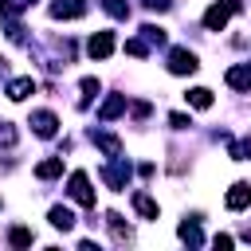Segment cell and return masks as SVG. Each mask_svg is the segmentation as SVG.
I'll return each mask as SVG.
<instances>
[{"label": "cell", "mask_w": 251, "mask_h": 251, "mask_svg": "<svg viewBox=\"0 0 251 251\" xmlns=\"http://www.w3.org/2000/svg\"><path fill=\"white\" fill-rule=\"evenodd\" d=\"M169 4H173V0H145V8H157V12H165Z\"/></svg>", "instance_id": "cell-28"}, {"label": "cell", "mask_w": 251, "mask_h": 251, "mask_svg": "<svg viewBox=\"0 0 251 251\" xmlns=\"http://www.w3.org/2000/svg\"><path fill=\"white\" fill-rule=\"evenodd\" d=\"M118 114H126V94H110V98L102 102V110H98L102 122H110V118H118Z\"/></svg>", "instance_id": "cell-9"}, {"label": "cell", "mask_w": 251, "mask_h": 251, "mask_svg": "<svg viewBox=\"0 0 251 251\" xmlns=\"http://www.w3.org/2000/svg\"><path fill=\"white\" fill-rule=\"evenodd\" d=\"M235 12H239V0H220V4H212V8L204 12V27H208V31H224V24H227Z\"/></svg>", "instance_id": "cell-1"}, {"label": "cell", "mask_w": 251, "mask_h": 251, "mask_svg": "<svg viewBox=\"0 0 251 251\" xmlns=\"http://www.w3.org/2000/svg\"><path fill=\"white\" fill-rule=\"evenodd\" d=\"M94 145H98L102 153H110V157H122V141H118L114 133H94Z\"/></svg>", "instance_id": "cell-13"}, {"label": "cell", "mask_w": 251, "mask_h": 251, "mask_svg": "<svg viewBox=\"0 0 251 251\" xmlns=\"http://www.w3.org/2000/svg\"><path fill=\"white\" fill-rule=\"evenodd\" d=\"M31 90H35V82H31V78H16V82H8V98H12V102H24Z\"/></svg>", "instance_id": "cell-12"}, {"label": "cell", "mask_w": 251, "mask_h": 251, "mask_svg": "<svg viewBox=\"0 0 251 251\" xmlns=\"http://www.w3.org/2000/svg\"><path fill=\"white\" fill-rule=\"evenodd\" d=\"M51 224H55L59 231H71V227H75V212H71V208H59V204H55V208H51Z\"/></svg>", "instance_id": "cell-15"}, {"label": "cell", "mask_w": 251, "mask_h": 251, "mask_svg": "<svg viewBox=\"0 0 251 251\" xmlns=\"http://www.w3.org/2000/svg\"><path fill=\"white\" fill-rule=\"evenodd\" d=\"M59 173H63V161H59V157H47V161H39V169H35V176H39V180H55Z\"/></svg>", "instance_id": "cell-14"}, {"label": "cell", "mask_w": 251, "mask_h": 251, "mask_svg": "<svg viewBox=\"0 0 251 251\" xmlns=\"http://www.w3.org/2000/svg\"><path fill=\"white\" fill-rule=\"evenodd\" d=\"M176 235H180V239H184L188 247H200V243H204V235H200V227H196V220H184V224L176 227Z\"/></svg>", "instance_id": "cell-11"}, {"label": "cell", "mask_w": 251, "mask_h": 251, "mask_svg": "<svg viewBox=\"0 0 251 251\" xmlns=\"http://www.w3.org/2000/svg\"><path fill=\"white\" fill-rule=\"evenodd\" d=\"M106 220H110V227H114V235H118V243H126V239H129V227L122 224V216H118V212H110Z\"/></svg>", "instance_id": "cell-20"}, {"label": "cell", "mask_w": 251, "mask_h": 251, "mask_svg": "<svg viewBox=\"0 0 251 251\" xmlns=\"http://www.w3.org/2000/svg\"><path fill=\"white\" fill-rule=\"evenodd\" d=\"M224 204H227L231 212H239V208H247V204H251V184H247V180H235V184L227 188V196H224Z\"/></svg>", "instance_id": "cell-7"}, {"label": "cell", "mask_w": 251, "mask_h": 251, "mask_svg": "<svg viewBox=\"0 0 251 251\" xmlns=\"http://www.w3.org/2000/svg\"><path fill=\"white\" fill-rule=\"evenodd\" d=\"M243 239H247V243H251V231H247V235H243Z\"/></svg>", "instance_id": "cell-29"}, {"label": "cell", "mask_w": 251, "mask_h": 251, "mask_svg": "<svg viewBox=\"0 0 251 251\" xmlns=\"http://www.w3.org/2000/svg\"><path fill=\"white\" fill-rule=\"evenodd\" d=\"M169 122H173V129H188V126H192V122H188V118H184V114H173V118H169Z\"/></svg>", "instance_id": "cell-26"}, {"label": "cell", "mask_w": 251, "mask_h": 251, "mask_svg": "<svg viewBox=\"0 0 251 251\" xmlns=\"http://www.w3.org/2000/svg\"><path fill=\"white\" fill-rule=\"evenodd\" d=\"M196 67H200V63H196V55H192L188 47H173V51H169V71H173V75H192Z\"/></svg>", "instance_id": "cell-2"}, {"label": "cell", "mask_w": 251, "mask_h": 251, "mask_svg": "<svg viewBox=\"0 0 251 251\" xmlns=\"http://www.w3.org/2000/svg\"><path fill=\"white\" fill-rule=\"evenodd\" d=\"M51 16L55 20H78V16H86V0H51Z\"/></svg>", "instance_id": "cell-4"}, {"label": "cell", "mask_w": 251, "mask_h": 251, "mask_svg": "<svg viewBox=\"0 0 251 251\" xmlns=\"http://www.w3.org/2000/svg\"><path fill=\"white\" fill-rule=\"evenodd\" d=\"M98 94V78H82V98H94Z\"/></svg>", "instance_id": "cell-25"}, {"label": "cell", "mask_w": 251, "mask_h": 251, "mask_svg": "<svg viewBox=\"0 0 251 251\" xmlns=\"http://www.w3.org/2000/svg\"><path fill=\"white\" fill-rule=\"evenodd\" d=\"M184 98H188V106H196V110H208V106H212V90H208V86H196V90H188Z\"/></svg>", "instance_id": "cell-16"}, {"label": "cell", "mask_w": 251, "mask_h": 251, "mask_svg": "<svg viewBox=\"0 0 251 251\" xmlns=\"http://www.w3.org/2000/svg\"><path fill=\"white\" fill-rule=\"evenodd\" d=\"M102 180L110 184V188H126V180H129V161H114V165H106L102 169Z\"/></svg>", "instance_id": "cell-6"}, {"label": "cell", "mask_w": 251, "mask_h": 251, "mask_svg": "<svg viewBox=\"0 0 251 251\" xmlns=\"http://www.w3.org/2000/svg\"><path fill=\"white\" fill-rule=\"evenodd\" d=\"M141 31H145V39H149V43H165V31H161V27H153V24H145Z\"/></svg>", "instance_id": "cell-23"}, {"label": "cell", "mask_w": 251, "mask_h": 251, "mask_svg": "<svg viewBox=\"0 0 251 251\" xmlns=\"http://www.w3.org/2000/svg\"><path fill=\"white\" fill-rule=\"evenodd\" d=\"M212 243H216V247H224V251H227V247H231V243H235V239H231V235H216V239H212Z\"/></svg>", "instance_id": "cell-27"}, {"label": "cell", "mask_w": 251, "mask_h": 251, "mask_svg": "<svg viewBox=\"0 0 251 251\" xmlns=\"http://www.w3.org/2000/svg\"><path fill=\"white\" fill-rule=\"evenodd\" d=\"M8 239H12V243H16V247H27V243H31V239H35V235H31V231H27V227H12V235H8Z\"/></svg>", "instance_id": "cell-22"}, {"label": "cell", "mask_w": 251, "mask_h": 251, "mask_svg": "<svg viewBox=\"0 0 251 251\" xmlns=\"http://www.w3.org/2000/svg\"><path fill=\"white\" fill-rule=\"evenodd\" d=\"M31 129H35L39 137H55V129H59V118H55L51 110H35V114H31Z\"/></svg>", "instance_id": "cell-8"}, {"label": "cell", "mask_w": 251, "mask_h": 251, "mask_svg": "<svg viewBox=\"0 0 251 251\" xmlns=\"http://www.w3.org/2000/svg\"><path fill=\"white\" fill-rule=\"evenodd\" d=\"M102 8H106L114 20H126V16H129V4H126V0H102Z\"/></svg>", "instance_id": "cell-19"}, {"label": "cell", "mask_w": 251, "mask_h": 251, "mask_svg": "<svg viewBox=\"0 0 251 251\" xmlns=\"http://www.w3.org/2000/svg\"><path fill=\"white\" fill-rule=\"evenodd\" d=\"M86 51H90V59H106V55H114V31H94L90 43H86Z\"/></svg>", "instance_id": "cell-5"}, {"label": "cell", "mask_w": 251, "mask_h": 251, "mask_svg": "<svg viewBox=\"0 0 251 251\" xmlns=\"http://www.w3.org/2000/svg\"><path fill=\"white\" fill-rule=\"evenodd\" d=\"M126 51L137 55V59H145V55H149V43H145V39H126Z\"/></svg>", "instance_id": "cell-21"}, {"label": "cell", "mask_w": 251, "mask_h": 251, "mask_svg": "<svg viewBox=\"0 0 251 251\" xmlns=\"http://www.w3.org/2000/svg\"><path fill=\"white\" fill-rule=\"evenodd\" d=\"M133 208H137V212H141L145 220H157V200H153V196L137 192V196H133Z\"/></svg>", "instance_id": "cell-17"}, {"label": "cell", "mask_w": 251, "mask_h": 251, "mask_svg": "<svg viewBox=\"0 0 251 251\" xmlns=\"http://www.w3.org/2000/svg\"><path fill=\"white\" fill-rule=\"evenodd\" d=\"M71 196L82 204V208H94V188H90V176L78 169V173H71Z\"/></svg>", "instance_id": "cell-3"}, {"label": "cell", "mask_w": 251, "mask_h": 251, "mask_svg": "<svg viewBox=\"0 0 251 251\" xmlns=\"http://www.w3.org/2000/svg\"><path fill=\"white\" fill-rule=\"evenodd\" d=\"M0 145H16V129L8 122H0Z\"/></svg>", "instance_id": "cell-24"}, {"label": "cell", "mask_w": 251, "mask_h": 251, "mask_svg": "<svg viewBox=\"0 0 251 251\" xmlns=\"http://www.w3.org/2000/svg\"><path fill=\"white\" fill-rule=\"evenodd\" d=\"M227 153H231V161H247V157H251V137L231 141V149H227Z\"/></svg>", "instance_id": "cell-18"}, {"label": "cell", "mask_w": 251, "mask_h": 251, "mask_svg": "<svg viewBox=\"0 0 251 251\" xmlns=\"http://www.w3.org/2000/svg\"><path fill=\"white\" fill-rule=\"evenodd\" d=\"M227 86L231 90H251V67H231L227 71Z\"/></svg>", "instance_id": "cell-10"}]
</instances>
